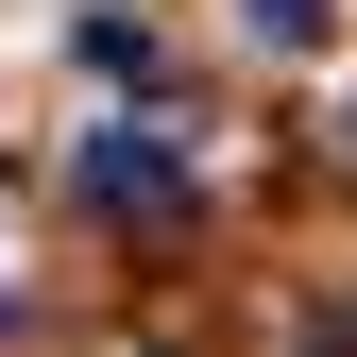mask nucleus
Returning a JSON list of instances; mask_svg holds the SVG:
<instances>
[{
  "label": "nucleus",
  "instance_id": "f03ea898",
  "mask_svg": "<svg viewBox=\"0 0 357 357\" xmlns=\"http://www.w3.org/2000/svg\"><path fill=\"white\" fill-rule=\"evenodd\" d=\"M238 17H255V52H324V17H340V0H238Z\"/></svg>",
  "mask_w": 357,
  "mask_h": 357
},
{
  "label": "nucleus",
  "instance_id": "f257e3e1",
  "mask_svg": "<svg viewBox=\"0 0 357 357\" xmlns=\"http://www.w3.org/2000/svg\"><path fill=\"white\" fill-rule=\"evenodd\" d=\"M68 188H85V204H102V221H137V238H170V221H188V204H204V188H188V153H170V137H153V119H102V137H85V153H68Z\"/></svg>",
  "mask_w": 357,
  "mask_h": 357
},
{
  "label": "nucleus",
  "instance_id": "7ed1b4c3",
  "mask_svg": "<svg viewBox=\"0 0 357 357\" xmlns=\"http://www.w3.org/2000/svg\"><path fill=\"white\" fill-rule=\"evenodd\" d=\"M340 137H357V119H340Z\"/></svg>",
  "mask_w": 357,
  "mask_h": 357
}]
</instances>
